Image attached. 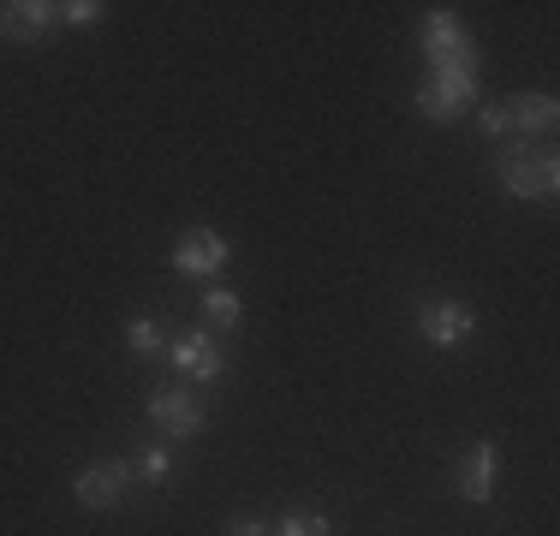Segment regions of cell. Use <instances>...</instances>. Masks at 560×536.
Listing matches in <instances>:
<instances>
[{
	"label": "cell",
	"mask_w": 560,
	"mask_h": 536,
	"mask_svg": "<svg viewBox=\"0 0 560 536\" xmlns=\"http://www.w3.org/2000/svg\"><path fill=\"white\" fill-rule=\"evenodd\" d=\"M423 54H430V66H471V36H465V24L453 19V12H430V24H423Z\"/></svg>",
	"instance_id": "277c9868"
},
{
	"label": "cell",
	"mask_w": 560,
	"mask_h": 536,
	"mask_svg": "<svg viewBox=\"0 0 560 536\" xmlns=\"http://www.w3.org/2000/svg\"><path fill=\"white\" fill-rule=\"evenodd\" d=\"M418 328H423V340H430V346H459L465 334L477 328V316L465 311V304H453V299H435V304H423Z\"/></svg>",
	"instance_id": "ba28073f"
},
{
	"label": "cell",
	"mask_w": 560,
	"mask_h": 536,
	"mask_svg": "<svg viewBox=\"0 0 560 536\" xmlns=\"http://www.w3.org/2000/svg\"><path fill=\"white\" fill-rule=\"evenodd\" d=\"M138 471H143V482H162V477H167V453H162V447H150V453L138 459Z\"/></svg>",
	"instance_id": "e0dca14e"
},
{
	"label": "cell",
	"mask_w": 560,
	"mask_h": 536,
	"mask_svg": "<svg viewBox=\"0 0 560 536\" xmlns=\"http://www.w3.org/2000/svg\"><path fill=\"white\" fill-rule=\"evenodd\" d=\"M102 0H66V7H55V24H78V31H90V24H102Z\"/></svg>",
	"instance_id": "5bb4252c"
},
{
	"label": "cell",
	"mask_w": 560,
	"mask_h": 536,
	"mask_svg": "<svg viewBox=\"0 0 560 536\" xmlns=\"http://www.w3.org/2000/svg\"><path fill=\"white\" fill-rule=\"evenodd\" d=\"M269 536H335V525H328V518H316V513H292V518H280Z\"/></svg>",
	"instance_id": "9a60e30c"
},
{
	"label": "cell",
	"mask_w": 560,
	"mask_h": 536,
	"mask_svg": "<svg viewBox=\"0 0 560 536\" xmlns=\"http://www.w3.org/2000/svg\"><path fill=\"white\" fill-rule=\"evenodd\" d=\"M48 31H55V7L48 0H12V7H0V36L7 43H36Z\"/></svg>",
	"instance_id": "9c48e42d"
},
{
	"label": "cell",
	"mask_w": 560,
	"mask_h": 536,
	"mask_svg": "<svg viewBox=\"0 0 560 536\" xmlns=\"http://www.w3.org/2000/svg\"><path fill=\"white\" fill-rule=\"evenodd\" d=\"M477 96V66H430V84L418 90V107L430 119H453Z\"/></svg>",
	"instance_id": "6da1fadb"
},
{
	"label": "cell",
	"mask_w": 560,
	"mask_h": 536,
	"mask_svg": "<svg viewBox=\"0 0 560 536\" xmlns=\"http://www.w3.org/2000/svg\"><path fill=\"white\" fill-rule=\"evenodd\" d=\"M203 316H209V328H238V316H245V304H238V292L215 287V292L203 299Z\"/></svg>",
	"instance_id": "7c38bea8"
},
{
	"label": "cell",
	"mask_w": 560,
	"mask_h": 536,
	"mask_svg": "<svg viewBox=\"0 0 560 536\" xmlns=\"http://www.w3.org/2000/svg\"><path fill=\"white\" fill-rule=\"evenodd\" d=\"M560 119V102L549 96V90H542V96H513L506 102V126L518 131V138H530V131H549Z\"/></svg>",
	"instance_id": "8fae6325"
},
{
	"label": "cell",
	"mask_w": 560,
	"mask_h": 536,
	"mask_svg": "<svg viewBox=\"0 0 560 536\" xmlns=\"http://www.w3.org/2000/svg\"><path fill=\"white\" fill-rule=\"evenodd\" d=\"M150 423L162 429V435L185 441V435H197V429H203V411H197V399L185 394V387H162V394L150 399Z\"/></svg>",
	"instance_id": "8992f818"
},
{
	"label": "cell",
	"mask_w": 560,
	"mask_h": 536,
	"mask_svg": "<svg viewBox=\"0 0 560 536\" xmlns=\"http://www.w3.org/2000/svg\"><path fill=\"white\" fill-rule=\"evenodd\" d=\"M459 494L477 501V506L495 494V441H477V447L459 459Z\"/></svg>",
	"instance_id": "30bf717a"
},
{
	"label": "cell",
	"mask_w": 560,
	"mask_h": 536,
	"mask_svg": "<svg viewBox=\"0 0 560 536\" xmlns=\"http://www.w3.org/2000/svg\"><path fill=\"white\" fill-rule=\"evenodd\" d=\"M131 477H138V465H126V459H108V465H90V471H78L72 482V494H78V506H114L119 494L131 489Z\"/></svg>",
	"instance_id": "3957f363"
},
{
	"label": "cell",
	"mask_w": 560,
	"mask_h": 536,
	"mask_svg": "<svg viewBox=\"0 0 560 536\" xmlns=\"http://www.w3.org/2000/svg\"><path fill=\"white\" fill-rule=\"evenodd\" d=\"M226 238L209 233V226H197V233H179V245H173V268L179 275H215V268H226Z\"/></svg>",
	"instance_id": "5b68a950"
},
{
	"label": "cell",
	"mask_w": 560,
	"mask_h": 536,
	"mask_svg": "<svg viewBox=\"0 0 560 536\" xmlns=\"http://www.w3.org/2000/svg\"><path fill=\"white\" fill-rule=\"evenodd\" d=\"M226 536H269V525H262V518H238V525L226 531Z\"/></svg>",
	"instance_id": "ac0fdd59"
},
{
	"label": "cell",
	"mask_w": 560,
	"mask_h": 536,
	"mask_svg": "<svg viewBox=\"0 0 560 536\" xmlns=\"http://www.w3.org/2000/svg\"><path fill=\"white\" fill-rule=\"evenodd\" d=\"M477 119H483V131H489V138H513V126H506V102H489Z\"/></svg>",
	"instance_id": "2e32d148"
},
{
	"label": "cell",
	"mask_w": 560,
	"mask_h": 536,
	"mask_svg": "<svg viewBox=\"0 0 560 536\" xmlns=\"http://www.w3.org/2000/svg\"><path fill=\"white\" fill-rule=\"evenodd\" d=\"M126 346H131V352H138V358H162V352H167V346H162V328H155L150 316L126 322Z\"/></svg>",
	"instance_id": "4fadbf2b"
},
{
	"label": "cell",
	"mask_w": 560,
	"mask_h": 536,
	"mask_svg": "<svg viewBox=\"0 0 560 536\" xmlns=\"http://www.w3.org/2000/svg\"><path fill=\"white\" fill-rule=\"evenodd\" d=\"M173 364H179L185 375H197V382H215L221 375V346L209 340L203 328H185V334H173Z\"/></svg>",
	"instance_id": "52a82bcc"
},
{
	"label": "cell",
	"mask_w": 560,
	"mask_h": 536,
	"mask_svg": "<svg viewBox=\"0 0 560 536\" xmlns=\"http://www.w3.org/2000/svg\"><path fill=\"white\" fill-rule=\"evenodd\" d=\"M501 185H506L513 197H555V191H560V161H555V155L506 150V155H501Z\"/></svg>",
	"instance_id": "7a4b0ae2"
}]
</instances>
